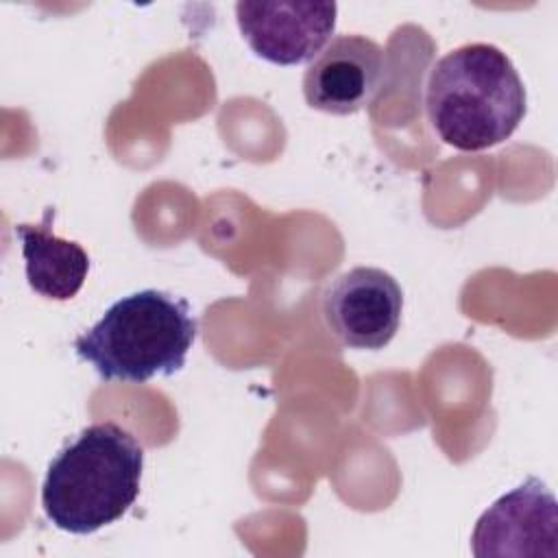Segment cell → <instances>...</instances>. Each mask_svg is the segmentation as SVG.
I'll return each mask as SVG.
<instances>
[{
	"instance_id": "cell-1",
	"label": "cell",
	"mask_w": 558,
	"mask_h": 558,
	"mask_svg": "<svg viewBox=\"0 0 558 558\" xmlns=\"http://www.w3.org/2000/svg\"><path fill=\"white\" fill-rule=\"evenodd\" d=\"M425 109L445 144L475 153L517 131L527 111V94L510 57L493 44L475 41L434 63Z\"/></svg>"
},
{
	"instance_id": "cell-2",
	"label": "cell",
	"mask_w": 558,
	"mask_h": 558,
	"mask_svg": "<svg viewBox=\"0 0 558 558\" xmlns=\"http://www.w3.org/2000/svg\"><path fill=\"white\" fill-rule=\"evenodd\" d=\"M144 449L116 423L87 425L48 464L46 519L70 534H92L126 514L140 495Z\"/></svg>"
},
{
	"instance_id": "cell-3",
	"label": "cell",
	"mask_w": 558,
	"mask_h": 558,
	"mask_svg": "<svg viewBox=\"0 0 558 558\" xmlns=\"http://www.w3.org/2000/svg\"><path fill=\"white\" fill-rule=\"evenodd\" d=\"M196 329L185 299L146 288L111 303L96 325L74 338L72 347L100 379L142 384L179 373Z\"/></svg>"
},
{
	"instance_id": "cell-4",
	"label": "cell",
	"mask_w": 558,
	"mask_h": 558,
	"mask_svg": "<svg viewBox=\"0 0 558 558\" xmlns=\"http://www.w3.org/2000/svg\"><path fill=\"white\" fill-rule=\"evenodd\" d=\"M320 310L329 333L342 347L379 351L399 331L403 290L390 272L355 266L327 283Z\"/></svg>"
},
{
	"instance_id": "cell-5",
	"label": "cell",
	"mask_w": 558,
	"mask_h": 558,
	"mask_svg": "<svg viewBox=\"0 0 558 558\" xmlns=\"http://www.w3.org/2000/svg\"><path fill=\"white\" fill-rule=\"evenodd\" d=\"M471 549L477 558L558 554V508L554 493L538 480L501 495L475 523Z\"/></svg>"
},
{
	"instance_id": "cell-6",
	"label": "cell",
	"mask_w": 558,
	"mask_h": 558,
	"mask_svg": "<svg viewBox=\"0 0 558 558\" xmlns=\"http://www.w3.org/2000/svg\"><path fill=\"white\" fill-rule=\"evenodd\" d=\"M336 2H238L235 20L248 48L275 63L312 61L333 35Z\"/></svg>"
},
{
	"instance_id": "cell-7",
	"label": "cell",
	"mask_w": 558,
	"mask_h": 558,
	"mask_svg": "<svg viewBox=\"0 0 558 558\" xmlns=\"http://www.w3.org/2000/svg\"><path fill=\"white\" fill-rule=\"evenodd\" d=\"M384 48L364 35L333 37L307 65L303 96L312 109L349 116L364 109L384 81Z\"/></svg>"
},
{
	"instance_id": "cell-8",
	"label": "cell",
	"mask_w": 558,
	"mask_h": 558,
	"mask_svg": "<svg viewBox=\"0 0 558 558\" xmlns=\"http://www.w3.org/2000/svg\"><path fill=\"white\" fill-rule=\"evenodd\" d=\"M54 209H48L39 225H15V235L22 244L28 286L39 296L68 301L87 279L89 255L78 242L59 238L50 227Z\"/></svg>"
}]
</instances>
